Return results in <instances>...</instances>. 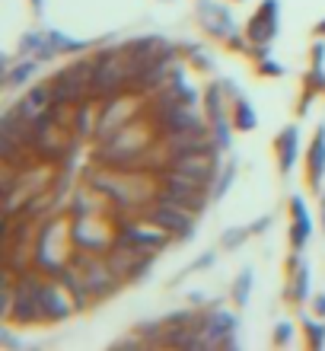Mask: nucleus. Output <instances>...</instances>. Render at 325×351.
Wrapping results in <instances>:
<instances>
[{"label":"nucleus","mask_w":325,"mask_h":351,"mask_svg":"<svg viewBox=\"0 0 325 351\" xmlns=\"http://www.w3.org/2000/svg\"><path fill=\"white\" fill-rule=\"evenodd\" d=\"M70 237H74V246L83 252H105L118 243V217L115 214H83L70 223Z\"/></svg>","instance_id":"2"},{"label":"nucleus","mask_w":325,"mask_h":351,"mask_svg":"<svg viewBox=\"0 0 325 351\" xmlns=\"http://www.w3.org/2000/svg\"><path fill=\"white\" fill-rule=\"evenodd\" d=\"M303 332H307V339H309L313 348H325V323L303 316Z\"/></svg>","instance_id":"26"},{"label":"nucleus","mask_w":325,"mask_h":351,"mask_svg":"<svg viewBox=\"0 0 325 351\" xmlns=\"http://www.w3.org/2000/svg\"><path fill=\"white\" fill-rule=\"evenodd\" d=\"M188 300H192V306H205L207 297L201 294V291H192V294H188Z\"/></svg>","instance_id":"34"},{"label":"nucleus","mask_w":325,"mask_h":351,"mask_svg":"<svg viewBox=\"0 0 325 351\" xmlns=\"http://www.w3.org/2000/svg\"><path fill=\"white\" fill-rule=\"evenodd\" d=\"M307 90H325V71L319 64H313V71L307 74Z\"/></svg>","instance_id":"28"},{"label":"nucleus","mask_w":325,"mask_h":351,"mask_svg":"<svg viewBox=\"0 0 325 351\" xmlns=\"http://www.w3.org/2000/svg\"><path fill=\"white\" fill-rule=\"evenodd\" d=\"M294 342V326L287 323V319H281L278 326H274V345H290Z\"/></svg>","instance_id":"27"},{"label":"nucleus","mask_w":325,"mask_h":351,"mask_svg":"<svg viewBox=\"0 0 325 351\" xmlns=\"http://www.w3.org/2000/svg\"><path fill=\"white\" fill-rule=\"evenodd\" d=\"M297 160H300V128L297 125H287L278 134V163L284 173H290V169L297 167Z\"/></svg>","instance_id":"13"},{"label":"nucleus","mask_w":325,"mask_h":351,"mask_svg":"<svg viewBox=\"0 0 325 351\" xmlns=\"http://www.w3.org/2000/svg\"><path fill=\"white\" fill-rule=\"evenodd\" d=\"M29 3H32V10H36V16L45 13V0H29Z\"/></svg>","instance_id":"37"},{"label":"nucleus","mask_w":325,"mask_h":351,"mask_svg":"<svg viewBox=\"0 0 325 351\" xmlns=\"http://www.w3.org/2000/svg\"><path fill=\"white\" fill-rule=\"evenodd\" d=\"M309 285H313V271H309V265L294 268V281H290V287H287L290 304H307L309 300Z\"/></svg>","instance_id":"17"},{"label":"nucleus","mask_w":325,"mask_h":351,"mask_svg":"<svg viewBox=\"0 0 325 351\" xmlns=\"http://www.w3.org/2000/svg\"><path fill=\"white\" fill-rule=\"evenodd\" d=\"M144 217L153 223H159L163 230H169L176 240H188L192 233H195V221L198 214L185 211V208H179V204H169V202H153L147 204V211H144Z\"/></svg>","instance_id":"6"},{"label":"nucleus","mask_w":325,"mask_h":351,"mask_svg":"<svg viewBox=\"0 0 325 351\" xmlns=\"http://www.w3.org/2000/svg\"><path fill=\"white\" fill-rule=\"evenodd\" d=\"M236 332H239V316L230 310H211L205 316L207 348H236Z\"/></svg>","instance_id":"9"},{"label":"nucleus","mask_w":325,"mask_h":351,"mask_svg":"<svg viewBox=\"0 0 325 351\" xmlns=\"http://www.w3.org/2000/svg\"><path fill=\"white\" fill-rule=\"evenodd\" d=\"M322 227H325V189H322Z\"/></svg>","instance_id":"39"},{"label":"nucleus","mask_w":325,"mask_h":351,"mask_svg":"<svg viewBox=\"0 0 325 351\" xmlns=\"http://www.w3.org/2000/svg\"><path fill=\"white\" fill-rule=\"evenodd\" d=\"M38 304H42V316H45V323H64L67 316L77 313V304L70 291H67L55 275H48L38 287Z\"/></svg>","instance_id":"8"},{"label":"nucleus","mask_w":325,"mask_h":351,"mask_svg":"<svg viewBox=\"0 0 325 351\" xmlns=\"http://www.w3.org/2000/svg\"><path fill=\"white\" fill-rule=\"evenodd\" d=\"M118 243H128L134 250L157 256V252L166 250L169 243H176V237L163 230L159 223L147 221V217H125V221H118Z\"/></svg>","instance_id":"3"},{"label":"nucleus","mask_w":325,"mask_h":351,"mask_svg":"<svg viewBox=\"0 0 325 351\" xmlns=\"http://www.w3.org/2000/svg\"><path fill=\"white\" fill-rule=\"evenodd\" d=\"M45 32H26V36L19 38V58H36L45 45Z\"/></svg>","instance_id":"24"},{"label":"nucleus","mask_w":325,"mask_h":351,"mask_svg":"<svg viewBox=\"0 0 325 351\" xmlns=\"http://www.w3.org/2000/svg\"><path fill=\"white\" fill-rule=\"evenodd\" d=\"M211 134H214V144L220 147V154L233 147V128H230V119H220V121H211Z\"/></svg>","instance_id":"23"},{"label":"nucleus","mask_w":325,"mask_h":351,"mask_svg":"<svg viewBox=\"0 0 325 351\" xmlns=\"http://www.w3.org/2000/svg\"><path fill=\"white\" fill-rule=\"evenodd\" d=\"M259 13L265 19H274V23H278V19H281V3H278V0H265V3L259 7Z\"/></svg>","instance_id":"29"},{"label":"nucleus","mask_w":325,"mask_h":351,"mask_svg":"<svg viewBox=\"0 0 325 351\" xmlns=\"http://www.w3.org/2000/svg\"><path fill=\"white\" fill-rule=\"evenodd\" d=\"M55 278H57V281H61V285L67 287V291H70V297H74V304H77V313H83V310H90V306L96 304L93 291L86 287L83 275H80V268H77L74 262H70V265H67V268H61V271H57Z\"/></svg>","instance_id":"12"},{"label":"nucleus","mask_w":325,"mask_h":351,"mask_svg":"<svg viewBox=\"0 0 325 351\" xmlns=\"http://www.w3.org/2000/svg\"><path fill=\"white\" fill-rule=\"evenodd\" d=\"M201 26H205L207 36H214V38H230L233 32H236V16H233L226 7H220V3L201 0Z\"/></svg>","instance_id":"10"},{"label":"nucleus","mask_w":325,"mask_h":351,"mask_svg":"<svg viewBox=\"0 0 325 351\" xmlns=\"http://www.w3.org/2000/svg\"><path fill=\"white\" fill-rule=\"evenodd\" d=\"M226 42H230V48H236V51H246V42H242V38L236 36V32H233V36L226 38Z\"/></svg>","instance_id":"35"},{"label":"nucleus","mask_w":325,"mask_h":351,"mask_svg":"<svg viewBox=\"0 0 325 351\" xmlns=\"http://www.w3.org/2000/svg\"><path fill=\"white\" fill-rule=\"evenodd\" d=\"M105 259H109L112 271H115V275H118L121 281L128 285V281H140V278L147 275L157 256L134 250V246H128V243H115V246L105 252Z\"/></svg>","instance_id":"7"},{"label":"nucleus","mask_w":325,"mask_h":351,"mask_svg":"<svg viewBox=\"0 0 325 351\" xmlns=\"http://www.w3.org/2000/svg\"><path fill=\"white\" fill-rule=\"evenodd\" d=\"M261 74L265 77H284V64H278V61H261Z\"/></svg>","instance_id":"31"},{"label":"nucleus","mask_w":325,"mask_h":351,"mask_svg":"<svg viewBox=\"0 0 325 351\" xmlns=\"http://www.w3.org/2000/svg\"><path fill=\"white\" fill-rule=\"evenodd\" d=\"M268 227H271V217H268V214H265V217H259V221H252V227H249V230H252V233H265V230H268Z\"/></svg>","instance_id":"32"},{"label":"nucleus","mask_w":325,"mask_h":351,"mask_svg":"<svg viewBox=\"0 0 325 351\" xmlns=\"http://www.w3.org/2000/svg\"><path fill=\"white\" fill-rule=\"evenodd\" d=\"M36 67H38V58H19L16 64L3 74V86H7V90H16V86L29 84L32 74H36Z\"/></svg>","instance_id":"16"},{"label":"nucleus","mask_w":325,"mask_h":351,"mask_svg":"<svg viewBox=\"0 0 325 351\" xmlns=\"http://www.w3.org/2000/svg\"><path fill=\"white\" fill-rule=\"evenodd\" d=\"M290 214H294L290 246H294V252H303V250H307V243H309V237H313V217H309L307 202H303L300 195H294V198H290Z\"/></svg>","instance_id":"11"},{"label":"nucleus","mask_w":325,"mask_h":351,"mask_svg":"<svg viewBox=\"0 0 325 351\" xmlns=\"http://www.w3.org/2000/svg\"><path fill=\"white\" fill-rule=\"evenodd\" d=\"M236 182V160H230L226 167L217 173V179H214V185H211V195H214V202H220L223 195L230 192V185Z\"/></svg>","instance_id":"22"},{"label":"nucleus","mask_w":325,"mask_h":351,"mask_svg":"<svg viewBox=\"0 0 325 351\" xmlns=\"http://www.w3.org/2000/svg\"><path fill=\"white\" fill-rule=\"evenodd\" d=\"M48 42L57 48V55H83L90 42L86 38H74V36H64L61 29H48Z\"/></svg>","instance_id":"18"},{"label":"nucleus","mask_w":325,"mask_h":351,"mask_svg":"<svg viewBox=\"0 0 325 351\" xmlns=\"http://www.w3.org/2000/svg\"><path fill=\"white\" fill-rule=\"evenodd\" d=\"M147 119L153 121V128H157L159 138L211 125L207 115H201L198 106H188V102H172V106H166V109H147Z\"/></svg>","instance_id":"5"},{"label":"nucleus","mask_w":325,"mask_h":351,"mask_svg":"<svg viewBox=\"0 0 325 351\" xmlns=\"http://www.w3.org/2000/svg\"><path fill=\"white\" fill-rule=\"evenodd\" d=\"M278 36V23L274 19H265L261 13H255L249 23V38L255 42V45H268L271 38Z\"/></svg>","instance_id":"19"},{"label":"nucleus","mask_w":325,"mask_h":351,"mask_svg":"<svg viewBox=\"0 0 325 351\" xmlns=\"http://www.w3.org/2000/svg\"><path fill=\"white\" fill-rule=\"evenodd\" d=\"M322 61H325V42H316L313 45V64L322 67Z\"/></svg>","instance_id":"33"},{"label":"nucleus","mask_w":325,"mask_h":351,"mask_svg":"<svg viewBox=\"0 0 325 351\" xmlns=\"http://www.w3.org/2000/svg\"><path fill=\"white\" fill-rule=\"evenodd\" d=\"M307 163H309V185H313V189H322V176H325V125H319L316 134H313Z\"/></svg>","instance_id":"14"},{"label":"nucleus","mask_w":325,"mask_h":351,"mask_svg":"<svg viewBox=\"0 0 325 351\" xmlns=\"http://www.w3.org/2000/svg\"><path fill=\"white\" fill-rule=\"evenodd\" d=\"M313 310H316L319 316H325V294H319L316 300H313Z\"/></svg>","instance_id":"36"},{"label":"nucleus","mask_w":325,"mask_h":351,"mask_svg":"<svg viewBox=\"0 0 325 351\" xmlns=\"http://www.w3.org/2000/svg\"><path fill=\"white\" fill-rule=\"evenodd\" d=\"M249 237H252L249 227H230V230H223L220 246H223V250H239V246L249 240Z\"/></svg>","instance_id":"25"},{"label":"nucleus","mask_w":325,"mask_h":351,"mask_svg":"<svg viewBox=\"0 0 325 351\" xmlns=\"http://www.w3.org/2000/svg\"><path fill=\"white\" fill-rule=\"evenodd\" d=\"M252 285H255V275H252V268H242L239 278L233 281V300H236V306H246V304H249Z\"/></svg>","instance_id":"21"},{"label":"nucleus","mask_w":325,"mask_h":351,"mask_svg":"<svg viewBox=\"0 0 325 351\" xmlns=\"http://www.w3.org/2000/svg\"><path fill=\"white\" fill-rule=\"evenodd\" d=\"M74 265L80 268V275H83L86 287L93 291L96 300H105V297H112L121 285H125V281H121V278L112 271L109 259H105V256H99V252L77 250L74 252Z\"/></svg>","instance_id":"4"},{"label":"nucleus","mask_w":325,"mask_h":351,"mask_svg":"<svg viewBox=\"0 0 325 351\" xmlns=\"http://www.w3.org/2000/svg\"><path fill=\"white\" fill-rule=\"evenodd\" d=\"M226 102H230V96H226V90H223L220 80L207 86L205 90V115H207V121L226 119Z\"/></svg>","instance_id":"15"},{"label":"nucleus","mask_w":325,"mask_h":351,"mask_svg":"<svg viewBox=\"0 0 325 351\" xmlns=\"http://www.w3.org/2000/svg\"><path fill=\"white\" fill-rule=\"evenodd\" d=\"M214 259H217V252H205V256H198L192 265L185 268V275H192V271H198V268H207V265H214Z\"/></svg>","instance_id":"30"},{"label":"nucleus","mask_w":325,"mask_h":351,"mask_svg":"<svg viewBox=\"0 0 325 351\" xmlns=\"http://www.w3.org/2000/svg\"><path fill=\"white\" fill-rule=\"evenodd\" d=\"M74 252L77 246L64 217H57V214L45 217L36 237V268H42L45 275H57L61 268L74 262Z\"/></svg>","instance_id":"1"},{"label":"nucleus","mask_w":325,"mask_h":351,"mask_svg":"<svg viewBox=\"0 0 325 351\" xmlns=\"http://www.w3.org/2000/svg\"><path fill=\"white\" fill-rule=\"evenodd\" d=\"M233 125L239 131H255V125H259V112L252 109L246 99H236L233 102Z\"/></svg>","instance_id":"20"},{"label":"nucleus","mask_w":325,"mask_h":351,"mask_svg":"<svg viewBox=\"0 0 325 351\" xmlns=\"http://www.w3.org/2000/svg\"><path fill=\"white\" fill-rule=\"evenodd\" d=\"M316 32H319V36H325V19H322V23H319V26H316Z\"/></svg>","instance_id":"38"}]
</instances>
